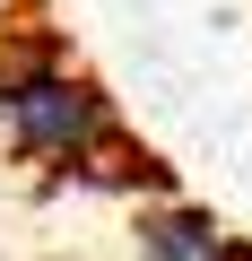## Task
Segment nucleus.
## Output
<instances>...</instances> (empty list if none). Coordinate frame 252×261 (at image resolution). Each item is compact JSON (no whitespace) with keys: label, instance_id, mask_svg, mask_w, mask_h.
<instances>
[{"label":"nucleus","instance_id":"obj_1","mask_svg":"<svg viewBox=\"0 0 252 261\" xmlns=\"http://www.w3.org/2000/svg\"><path fill=\"white\" fill-rule=\"evenodd\" d=\"M131 130H122L104 79H87L44 27H18L0 44V148L44 174H96Z\"/></svg>","mask_w":252,"mask_h":261},{"label":"nucleus","instance_id":"obj_2","mask_svg":"<svg viewBox=\"0 0 252 261\" xmlns=\"http://www.w3.org/2000/svg\"><path fill=\"white\" fill-rule=\"evenodd\" d=\"M139 261H252L243 235H226V218H209L200 200H157L139 209Z\"/></svg>","mask_w":252,"mask_h":261},{"label":"nucleus","instance_id":"obj_3","mask_svg":"<svg viewBox=\"0 0 252 261\" xmlns=\"http://www.w3.org/2000/svg\"><path fill=\"white\" fill-rule=\"evenodd\" d=\"M0 9H9V0H0Z\"/></svg>","mask_w":252,"mask_h":261}]
</instances>
